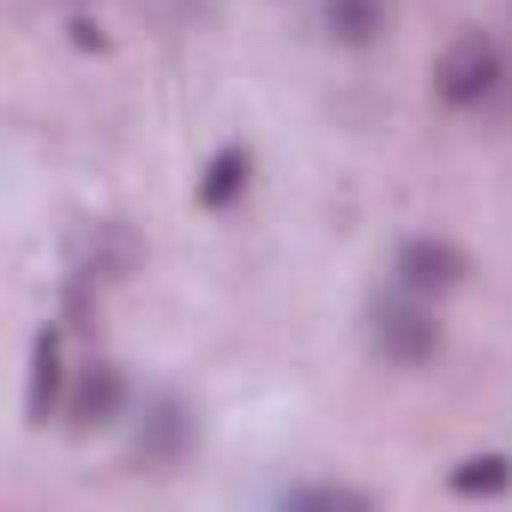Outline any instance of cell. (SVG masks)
I'll return each mask as SVG.
<instances>
[{
    "mask_svg": "<svg viewBox=\"0 0 512 512\" xmlns=\"http://www.w3.org/2000/svg\"><path fill=\"white\" fill-rule=\"evenodd\" d=\"M506 85V55L494 37L482 31H464L446 43V55L434 61V97L446 109H482L494 91Z\"/></svg>",
    "mask_w": 512,
    "mask_h": 512,
    "instance_id": "1",
    "label": "cell"
},
{
    "mask_svg": "<svg viewBox=\"0 0 512 512\" xmlns=\"http://www.w3.org/2000/svg\"><path fill=\"white\" fill-rule=\"evenodd\" d=\"M416 302H422V296H410V302H380L374 320H368L374 350H380L386 362H398V368H422V362H434V350H440V320H434L428 308H416Z\"/></svg>",
    "mask_w": 512,
    "mask_h": 512,
    "instance_id": "2",
    "label": "cell"
},
{
    "mask_svg": "<svg viewBox=\"0 0 512 512\" xmlns=\"http://www.w3.org/2000/svg\"><path fill=\"white\" fill-rule=\"evenodd\" d=\"M392 272H398L404 296L434 302V296H446V290H458V284L470 278V260H464V247H452L446 235H410V241L398 247Z\"/></svg>",
    "mask_w": 512,
    "mask_h": 512,
    "instance_id": "3",
    "label": "cell"
},
{
    "mask_svg": "<svg viewBox=\"0 0 512 512\" xmlns=\"http://www.w3.org/2000/svg\"><path fill=\"white\" fill-rule=\"evenodd\" d=\"M193 446V410L181 398H157L145 416H139V434H133V458L151 464V470H169L181 464Z\"/></svg>",
    "mask_w": 512,
    "mask_h": 512,
    "instance_id": "4",
    "label": "cell"
},
{
    "mask_svg": "<svg viewBox=\"0 0 512 512\" xmlns=\"http://www.w3.org/2000/svg\"><path fill=\"white\" fill-rule=\"evenodd\" d=\"M121 404H127V380H121V368H109V362H91V368L73 380V398H67V410H73L79 428H109V422L121 416Z\"/></svg>",
    "mask_w": 512,
    "mask_h": 512,
    "instance_id": "5",
    "label": "cell"
},
{
    "mask_svg": "<svg viewBox=\"0 0 512 512\" xmlns=\"http://www.w3.org/2000/svg\"><path fill=\"white\" fill-rule=\"evenodd\" d=\"M320 19H326V37H332V43L368 49V43H380L386 25H392V0H326Z\"/></svg>",
    "mask_w": 512,
    "mask_h": 512,
    "instance_id": "6",
    "label": "cell"
},
{
    "mask_svg": "<svg viewBox=\"0 0 512 512\" xmlns=\"http://www.w3.org/2000/svg\"><path fill=\"white\" fill-rule=\"evenodd\" d=\"M67 392V356H61V332H37V356H31V392H25V410L31 422H49L55 404Z\"/></svg>",
    "mask_w": 512,
    "mask_h": 512,
    "instance_id": "7",
    "label": "cell"
},
{
    "mask_svg": "<svg viewBox=\"0 0 512 512\" xmlns=\"http://www.w3.org/2000/svg\"><path fill=\"white\" fill-rule=\"evenodd\" d=\"M247 181H253L247 145H223V151L205 163V175H199V205H205V211H229V205H241Z\"/></svg>",
    "mask_w": 512,
    "mask_h": 512,
    "instance_id": "8",
    "label": "cell"
},
{
    "mask_svg": "<svg viewBox=\"0 0 512 512\" xmlns=\"http://www.w3.org/2000/svg\"><path fill=\"white\" fill-rule=\"evenodd\" d=\"M512 488V464L500 458V452H476V458H464V464H452V494H464V500H488V494H506Z\"/></svg>",
    "mask_w": 512,
    "mask_h": 512,
    "instance_id": "9",
    "label": "cell"
},
{
    "mask_svg": "<svg viewBox=\"0 0 512 512\" xmlns=\"http://www.w3.org/2000/svg\"><path fill=\"white\" fill-rule=\"evenodd\" d=\"M284 506H368V494L320 482V488H290V494H284Z\"/></svg>",
    "mask_w": 512,
    "mask_h": 512,
    "instance_id": "10",
    "label": "cell"
}]
</instances>
